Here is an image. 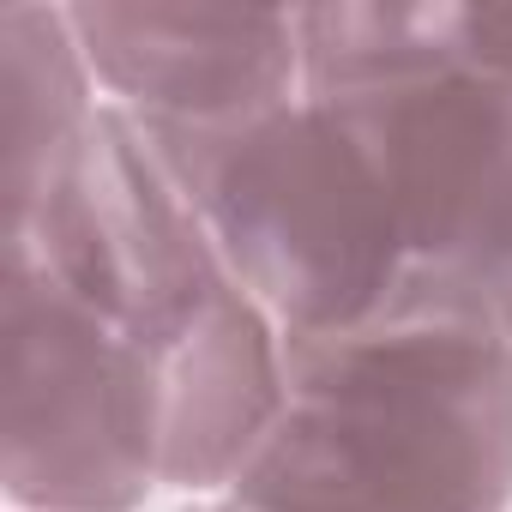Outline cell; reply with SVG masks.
Wrapping results in <instances>:
<instances>
[{
    "label": "cell",
    "mask_w": 512,
    "mask_h": 512,
    "mask_svg": "<svg viewBox=\"0 0 512 512\" xmlns=\"http://www.w3.org/2000/svg\"><path fill=\"white\" fill-rule=\"evenodd\" d=\"M290 404L229 488L253 512H506L512 332L416 272L344 332L284 338Z\"/></svg>",
    "instance_id": "6da1fadb"
},
{
    "label": "cell",
    "mask_w": 512,
    "mask_h": 512,
    "mask_svg": "<svg viewBox=\"0 0 512 512\" xmlns=\"http://www.w3.org/2000/svg\"><path fill=\"white\" fill-rule=\"evenodd\" d=\"M139 133L199 205L223 266L284 326V338L362 326L410 278L392 199L356 133L320 97L302 91L272 115L211 133Z\"/></svg>",
    "instance_id": "7a4b0ae2"
},
{
    "label": "cell",
    "mask_w": 512,
    "mask_h": 512,
    "mask_svg": "<svg viewBox=\"0 0 512 512\" xmlns=\"http://www.w3.org/2000/svg\"><path fill=\"white\" fill-rule=\"evenodd\" d=\"M0 488L13 512H145L163 494L145 344L31 266H0Z\"/></svg>",
    "instance_id": "3957f363"
},
{
    "label": "cell",
    "mask_w": 512,
    "mask_h": 512,
    "mask_svg": "<svg viewBox=\"0 0 512 512\" xmlns=\"http://www.w3.org/2000/svg\"><path fill=\"white\" fill-rule=\"evenodd\" d=\"M0 266L49 272L145 350L169 344L235 284L187 187L109 103L55 193L31 217L0 223Z\"/></svg>",
    "instance_id": "277c9868"
},
{
    "label": "cell",
    "mask_w": 512,
    "mask_h": 512,
    "mask_svg": "<svg viewBox=\"0 0 512 512\" xmlns=\"http://www.w3.org/2000/svg\"><path fill=\"white\" fill-rule=\"evenodd\" d=\"M73 31L109 109L139 127H235L302 97L296 7L73 0Z\"/></svg>",
    "instance_id": "5b68a950"
},
{
    "label": "cell",
    "mask_w": 512,
    "mask_h": 512,
    "mask_svg": "<svg viewBox=\"0 0 512 512\" xmlns=\"http://www.w3.org/2000/svg\"><path fill=\"white\" fill-rule=\"evenodd\" d=\"M145 356L157 374L163 494H229L290 404L284 326L235 278L193 326Z\"/></svg>",
    "instance_id": "8992f818"
},
{
    "label": "cell",
    "mask_w": 512,
    "mask_h": 512,
    "mask_svg": "<svg viewBox=\"0 0 512 512\" xmlns=\"http://www.w3.org/2000/svg\"><path fill=\"white\" fill-rule=\"evenodd\" d=\"M103 109L97 73L55 0H7L0 7V223L31 217Z\"/></svg>",
    "instance_id": "52a82bcc"
},
{
    "label": "cell",
    "mask_w": 512,
    "mask_h": 512,
    "mask_svg": "<svg viewBox=\"0 0 512 512\" xmlns=\"http://www.w3.org/2000/svg\"><path fill=\"white\" fill-rule=\"evenodd\" d=\"M416 37L476 79L512 85V7L506 0H410Z\"/></svg>",
    "instance_id": "ba28073f"
},
{
    "label": "cell",
    "mask_w": 512,
    "mask_h": 512,
    "mask_svg": "<svg viewBox=\"0 0 512 512\" xmlns=\"http://www.w3.org/2000/svg\"><path fill=\"white\" fill-rule=\"evenodd\" d=\"M175 512H253V506H241L235 494H205V500H181Z\"/></svg>",
    "instance_id": "9c48e42d"
}]
</instances>
